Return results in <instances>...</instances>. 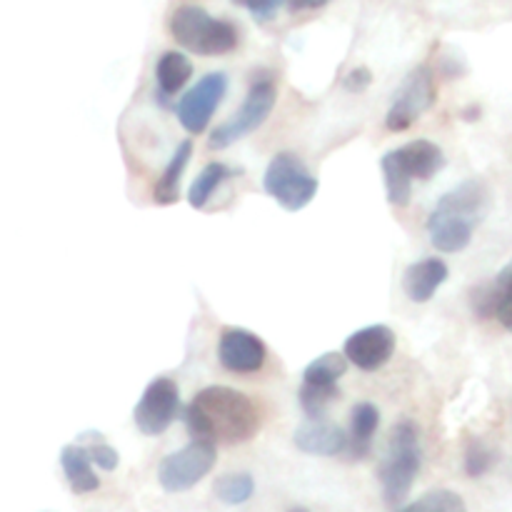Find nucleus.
<instances>
[{
    "label": "nucleus",
    "instance_id": "obj_1",
    "mask_svg": "<svg viewBox=\"0 0 512 512\" xmlns=\"http://www.w3.org/2000/svg\"><path fill=\"white\" fill-rule=\"evenodd\" d=\"M185 425L193 440L240 445L255 438L260 415L248 395L225 385H210L185 408Z\"/></svg>",
    "mask_w": 512,
    "mask_h": 512
},
{
    "label": "nucleus",
    "instance_id": "obj_2",
    "mask_svg": "<svg viewBox=\"0 0 512 512\" xmlns=\"http://www.w3.org/2000/svg\"><path fill=\"white\" fill-rule=\"evenodd\" d=\"M488 210V188L480 180H465L438 200L428 218L430 243L440 253H460L473 240L475 228Z\"/></svg>",
    "mask_w": 512,
    "mask_h": 512
},
{
    "label": "nucleus",
    "instance_id": "obj_3",
    "mask_svg": "<svg viewBox=\"0 0 512 512\" xmlns=\"http://www.w3.org/2000/svg\"><path fill=\"white\" fill-rule=\"evenodd\" d=\"M175 43L195 55H225L238 45V30L228 20L213 18L200 5H183L170 18Z\"/></svg>",
    "mask_w": 512,
    "mask_h": 512
},
{
    "label": "nucleus",
    "instance_id": "obj_4",
    "mask_svg": "<svg viewBox=\"0 0 512 512\" xmlns=\"http://www.w3.org/2000/svg\"><path fill=\"white\" fill-rule=\"evenodd\" d=\"M420 438L413 423L403 420L393 430L383 463H380V485H383V498L388 505H400L408 498L415 478L420 473Z\"/></svg>",
    "mask_w": 512,
    "mask_h": 512
},
{
    "label": "nucleus",
    "instance_id": "obj_5",
    "mask_svg": "<svg viewBox=\"0 0 512 512\" xmlns=\"http://www.w3.org/2000/svg\"><path fill=\"white\" fill-rule=\"evenodd\" d=\"M263 188L280 208L298 213L318 195V178L295 153H278L265 170Z\"/></svg>",
    "mask_w": 512,
    "mask_h": 512
},
{
    "label": "nucleus",
    "instance_id": "obj_6",
    "mask_svg": "<svg viewBox=\"0 0 512 512\" xmlns=\"http://www.w3.org/2000/svg\"><path fill=\"white\" fill-rule=\"evenodd\" d=\"M275 98H278V90L270 78H255L253 85L248 90V98H245L243 108L233 115L230 120L220 123L218 128L210 135V148L225 150L233 143L243 140L245 135H250L253 130H258L260 125L268 120V115L273 113Z\"/></svg>",
    "mask_w": 512,
    "mask_h": 512
},
{
    "label": "nucleus",
    "instance_id": "obj_7",
    "mask_svg": "<svg viewBox=\"0 0 512 512\" xmlns=\"http://www.w3.org/2000/svg\"><path fill=\"white\" fill-rule=\"evenodd\" d=\"M215 468V445L208 440H193L178 453H170L158 465V483L165 493H185L208 478Z\"/></svg>",
    "mask_w": 512,
    "mask_h": 512
},
{
    "label": "nucleus",
    "instance_id": "obj_8",
    "mask_svg": "<svg viewBox=\"0 0 512 512\" xmlns=\"http://www.w3.org/2000/svg\"><path fill=\"white\" fill-rule=\"evenodd\" d=\"M435 78L433 70L428 65H420L413 73L408 75V80L403 83L400 93L395 95L393 108L388 110V118H385V125L395 133L400 130H408L410 125L418 120V115H423L430 105L435 103Z\"/></svg>",
    "mask_w": 512,
    "mask_h": 512
},
{
    "label": "nucleus",
    "instance_id": "obj_9",
    "mask_svg": "<svg viewBox=\"0 0 512 512\" xmlns=\"http://www.w3.org/2000/svg\"><path fill=\"white\" fill-rule=\"evenodd\" d=\"M180 390L175 380L155 378L135 405L133 420L143 435H163L178 415Z\"/></svg>",
    "mask_w": 512,
    "mask_h": 512
},
{
    "label": "nucleus",
    "instance_id": "obj_10",
    "mask_svg": "<svg viewBox=\"0 0 512 512\" xmlns=\"http://www.w3.org/2000/svg\"><path fill=\"white\" fill-rule=\"evenodd\" d=\"M228 93V75L225 73H208L198 80L193 90L180 98L178 103V120L190 135H198L208 128L210 118L218 110L220 100Z\"/></svg>",
    "mask_w": 512,
    "mask_h": 512
},
{
    "label": "nucleus",
    "instance_id": "obj_11",
    "mask_svg": "<svg viewBox=\"0 0 512 512\" xmlns=\"http://www.w3.org/2000/svg\"><path fill=\"white\" fill-rule=\"evenodd\" d=\"M218 358L220 365L225 370H230V373L253 375L258 370H263L268 350H265L263 340L255 333H250V330L228 328L220 335Z\"/></svg>",
    "mask_w": 512,
    "mask_h": 512
},
{
    "label": "nucleus",
    "instance_id": "obj_12",
    "mask_svg": "<svg viewBox=\"0 0 512 512\" xmlns=\"http://www.w3.org/2000/svg\"><path fill=\"white\" fill-rule=\"evenodd\" d=\"M395 353V333L388 325H368L345 340V358L355 368L373 373L380 370Z\"/></svg>",
    "mask_w": 512,
    "mask_h": 512
},
{
    "label": "nucleus",
    "instance_id": "obj_13",
    "mask_svg": "<svg viewBox=\"0 0 512 512\" xmlns=\"http://www.w3.org/2000/svg\"><path fill=\"white\" fill-rule=\"evenodd\" d=\"M295 448L308 455H323V458H335L348 450V435L335 423L325 418H308L293 435Z\"/></svg>",
    "mask_w": 512,
    "mask_h": 512
},
{
    "label": "nucleus",
    "instance_id": "obj_14",
    "mask_svg": "<svg viewBox=\"0 0 512 512\" xmlns=\"http://www.w3.org/2000/svg\"><path fill=\"white\" fill-rule=\"evenodd\" d=\"M390 153L410 180H430L445 168V153L430 140H413Z\"/></svg>",
    "mask_w": 512,
    "mask_h": 512
},
{
    "label": "nucleus",
    "instance_id": "obj_15",
    "mask_svg": "<svg viewBox=\"0 0 512 512\" xmlns=\"http://www.w3.org/2000/svg\"><path fill=\"white\" fill-rule=\"evenodd\" d=\"M450 270L440 258H425L410 265L403 275V290L413 303H428L440 285L448 280Z\"/></svg>",
    "mask_w": 512,
    "mask_h": 512
},
{
    "label": "nucleus",
    "instance_id": "obj_16",
    "mask_svg": "<svg viewBox=\"0 0 512 512\" xmlns=\"http://www.w3.org/2000/svg\"><path fill=\"white\" fill-rule=\"evenodd\" d=\"M60 465H63V473L65 478H68V485L73 493L88 495L100 488V480L98 475H95L90 455L83 445H65V448L60 450Z\"/></svg>",
    "mask_w": 512,
    "mask_h": 512
},
{
    "label": "nucleus",
    "instance_id": "obj_17",
    "mask_svg": "<svg viewBox=\"0 0 512 512\" xmlns=\"http://www.w3.org/2000/svg\"><path fill=\"white\" fill-rule=\"evenodd\" d=\"M380 413L373 403H358L350 413V438L348 450L355 460H363L370 455L373 438L378 433Z\"/></svg>",
    "mask_w": 512,
    "mask_h": 512
},
{
    "label": "nucleus",
    "instance_id": "obj_18",
    "mask_svg": "<svg viewBox=\"0 0 512 512\" xmlns=\"http://www.w3.org/2000/svg\"><path fill=\"white\" fill-rule=\"evenodd\" d=\"M190 158H193V143L190 140H183V143L175 148V153L170 155L168 165L160 173L158 183L153 188V200L158 205H173L178 200L180 190V178H183L185 168H188Z\"/></svg>",
    "mask_w": 512,
    "mask_h": 512
},
{
    "label": "nucleus",
    "instance_id": "obj_19",
    "mask_svg": "<svg viewBox=\"0 0 512 512\" xmlns=\"http://www.w3.org/2000/svg\"><path fill=\"white\" fill-rule=\"evenodd\" d=\"M193 75V63L185 58L183 53H165L163 58L155 65V80H158V93L160 98H170V95L178 93L185 83Z\"/></svg>",
    "mask_w": 512,
    "mask_h": 512
},
{
    "label": "nucleus",
    "instance_id": "obj_20",
    "mask_svg": "<svg viewBox=\"0 0 512 512\" xmlns=\"http://www.w3.org/2000/svg\"><path fill=\"white\" fill-rule=\"evenodd\" d=\"M235 170L228 168L225 163H208L198 173V178L193 180L188 190V203L193 205L195 210H203L205 205L210 203V198L215 195V190L225 183L228 178H233Z\"/></svg>",
    "mask_w": 512,
    "mask_h": 512
},
{
    "label": "nucleus",
    "instance_id": "obj_21",
    "mask_svg": "<svg viewBox=\"0 0 512 512\" xmlns=\"http://www.w3.org/2000/svg\"><path fill=\"white\" fill-rule=\"evenodd\" d=\"M345 373H348V358L340 353H325L305 368L303 378L310 385H338Z\"/></svg>",
    "mask_w": 512,
    "mask_h": 512
},
{
    "label": "nucleus",
    "instance_id": "obj_22",
    "mask_svg": "<svg viewBox=\"0 0 512 512\" xmlns=\"http://www.w3.org/2000/svg\"><path fill=\"white\" fill-rule=\"evenodd\" d=\"M255 480L248 473H228L215 480V498L225 505H243L253 498Z\"/></svg>",
    "mask_w": 512,
    "mask_h": 512
},
{
    "label": "nucleus",
    "instance_id": "obj_23",
    "mask_svg": "<svg viewBox=\"0 0 512 512\" xmlns=\"http://www.w3.org/2000/svg\"><path fill=\"white\" fill-rule=\"evenodd\" d=\"M383 175L385 188H388V200L393 205H398V208H405V205L410 203V195H413V180L400 170L393 153H388L383 158Z\"/></svg>",
    "mask_w": 512,
    "mask_h": 512
},
{
    "label": "nucleus",
    "instance_id": "obj_24",
    "mask_svg": "<svg viewBox=\"0 0 512 512\" xmlns=\"http://www.w3.org/2000/svg\"><path fill=\"white\" fill-rule=\"evenodd\" d=\"M400 512H468V505L453 490H433V493H425L415 503L405 505Z\"/></svg>",
    "mask_w": 512,
    "mask_h": 512
},
{
    "label": "nucleus",
    "instance_id": "obj_25",
    "mask_svg": "<svg viewBox=\"0 0 512 512\" xmlns=\"http://www.w3.org/2000/svg\"><path fill=\"white\" fill-rule=\"evenodd\" d=\"M340 398L338 385H310L303 383L300 388V405L308 418H325V410L333 400Z\"/></svg>",
    "mask_w": 512,
    "mask_h": 512
},
{
    "label": "nucleus",
    "instance_id": "obj_26",
    "mask_svg": "<svg viewBox=\"0 0 512 512\" xmlns=\"http://www.w3.org/2000/svg\"><path fill=\"white\" fill-rule=\"evenodd\" d=\"M495 460H498V455L490 445H485L483 440H470L468 450H465V473L470 478H483L485 473H490Z\"/></svg>",
    "mask_w": 512,
    "mask_h": 512
},
{
    "label": "nucleus",
    "instance_id": "obj_27",
    "mask_svg": "<svg viewBox=\"0 0 512 512\" xmlns=\"http://www.w3.org/2000/svg\"><path fill=\"white\" fill-rule=\"evenodd\" d=\"M85 450H88V455H90V463L98 465L100 470H108V473H110V470L118 468V463H120L118 450L110 448V445L103 443L100 438H95V443L90 445V448H85Z\"/></svg>",
    "mask_w": 512,
    "mask_h": 512
},
{
    "label": "nucleus",
    "instance_id": "obj_28",
    "mask_svg": "<svg viewBox=\"0 0 512 512\" xmlns=\"http://www.w3.org/2000/svg\"><path fill=\"white\" fill-rule=\"evenodd\" d=\"M235 5H243V8H248L250 13H253L255 20H260V23H265V20H273L275 13L280 10V5H283V0H233Z\"/></svg>",
    "mask_w": 512,
    "mask_h": 512
},
{
    "label": "nucleus",
    "instance_id": "obj_29",
    "mask_svg": "<svg viewBox=\"0 0 512 512\" xmlns=\"http://www.w3.org/2000/svg\"><path fill=\"white\" fill-rule=\"evenodd\" d=\"M370 83H373V75L368 68H355L345 75V90H350V93H363Z\"/></svg>",
    "mask_w": 512,
    "mask_h": 512
},
{
    "label": "nucleus",
    "instance_id": "obj_30",
    "mask_svg": "<svg viewBox=\"0 0 512 512\" xmlns=\"http://www.w3.org/2000/svg\"><path fill=\"white\" fill-rule=\"evenodd\" d=\"M288 3H290V10H295V13H303V10L323 8V5H328L330 0H288Z\"/></svg>",
    "mask_w": 512,
    "mask_h": 512
},
{
    "label": "nucleus",
    "instance_id": "obj_31",
    "mask_svg": "<svg viewBox=\"0 0 512 512\" xmlns=\"http://www.w3.org/2000/svg\"><path fill=\"white\" fill-rule=\"evenodd\" d=\"M463 118L470 120V123H473V120H478L480 118V108H478V105H470V108H465L463 110Z\"/></svg>",
    "mask_w": 512,
    "mask_h": 512
},
{
    "label": "nucleus",
    "instance_id": "obj_32",
    "mask_svg": "<svg viewBox=\"0 0 512 512\" xmlns=\"http://www.w3.org/2000/svg\"><path fill=\"white\" fill-rule=\"evenodd\" d=\"M290 512H308V510H303V508H295V510H290Z\"/></svg>",
    "mask_w": 512,
    "mask_h": 512
}]
</instances>
